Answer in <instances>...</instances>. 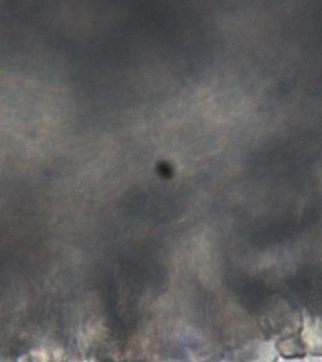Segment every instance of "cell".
Wrapping results in <instances>:
<instances>
[{
	"label": "cell",
	"mask_w": 322,
	"mask_h": 362,
	"mask_svg": "<svg viewBox=\"0 0 322 362\" xmlns=\"http://www.w3.org/2000/svg\"><path fill=\"white\" fill-rule=\"evenodd\" d=\"M298 338L305 353L322 356V317H303Z\"/></svg>",
	"instance_id": "obj_1"
}]
</instances>
